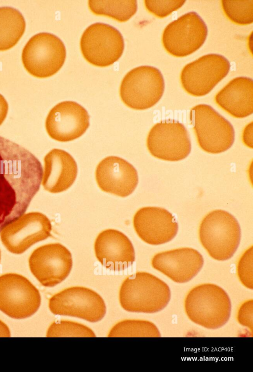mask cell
I'll return each instance as SVG.
<instances>
[{
  "instance_id": "obj_24",
  "label": "cell",
  "mask_w": 253,
  "mask_h": 372,
  "mask_svg": "<svg viewBox=\"0 0 253 372\" xmlns=\"http://www.w3.org/2000/svg\"><path fill=\"white\" fill-rule=\"evenodd\" d=\"M88 3L92 13L108 16L121 22L128 20L137 8L136 0H89Z\"/></svg>"
},
{
  "instance_id": "obj_21",
  "label": "cell",
  "mask_w": 253,
  "mask_h": 372,
  "mask_svg": "<svg viewBox=\"0 0 253 372\" xmlns=\"http://www.w3.org/2000/svg\"><path fill=\"white\" fill-rule=\"evenodd\" d=\"M77 165L66 151L53 149L44 158L42 184L51 193H58L69 188L76 180Z\"/></svg>"
},
{
  "instance_id": "obj_12",
  "label": "cell",
  "mask_w": 253,
  "mask_h": 372,
  "mask_svg": "<svg viewBox=\"0 0 253 372\" xmlns=\"http://www.w3.org/2000/svg\"><path fill=\"white\" fill-rule=\"evenodd\" d=\"M52 225L42 213H24L5 226L0 232L2 245L15 254L24 253L34 244L51 235Z\"/></svg>"
},
{
  "instance_id": "obj_23",
  "label": "cell",
  "mask_w": 253,
  "mask_h": 372,
  "mask_svg": "<svg viewBox=\"0 0 253 372\" xmlns=\"http://www.w3.org/2000/svg\"><path fill=\"white\" fill-rule=\"evenodd\" d=\"M25 28V19L19 11L11 7H0V51L15 46Z\"/></svg>"
},
{
  "instance_id": "obj_1",
  "label": "cell",
  "mask_w": 253,
  "mask_h": 372,
  "mask_svg": "<svg viewBox=\"0 0 253 372\" xmlns=\"http://www.w3.org/2000/svg\"><path fill=\"white\" fill-rule=\"evenodd\" d=\"M42 175L34 155L0 136V232L25 212L40 188Z\"/></svg>"
},
{
  "instance_id": "obj_10",
  "label": "cell",
  "mask_w": 253,
  "mask_h": 372,
  "mask_svg": "<svg viewBox=\"0 0 253 372\" xmlns=\"http://www.w3.org/2000/svg\"><path fill=\"white\" fill-rule=\"evenodd\" d=\"M48 307L55 315L77 317L91 323L102 320L106 311L105 302L98 293L80 286L55 294L49 299Z\"/></svg>"
},
{
  "instance_id": "obj_15",
  "label": "cell",
  "mask_w": 253,
  "mask_h": 372,
  "mask_svg": "<svg viewBox=\"0 0 253 372\" xmlns=\"http://www.w3.org/2000/svg\"><path fill=\"white\" fill-rule=\"evenodd\" d=\"M28 261L32 274L46 287L55 286L63 281L73 266L70 251L60 243L48 244L36 248Z\"/></svg>"
},
{
  "instance_id": "obj_33",
  "label": "cell",
  "mask_w": 253,
  "mask_h": 372,
  "mask_svg": "<svg viewBox=\"0 0 253 372\" xmlns=\"http://www.w3.org/2000/svg\"><path fill=\"white\" fill-rule=\"evenodd\" d=\"M10 333L8 327L0 320V337H10Z\"/></svg>"
},
{
  "instance_id": "obj_17",
  "label": "cell",
  "mask_w": 253,
  "mask_h": 372,
  "mask_svg": "<svg viewBox=\"0 0 253 372\" xmlns=\"http://www.w3.org/2000/svg\"><path fill=\"white\" fill-rule=\"evenodd\" d=\"M134 230L139 237L152 245L165 244L172 240L178 231V224L172 214L160 207L141 208L133 219Z\"/></svg>"
},
{
  "instance_id": "obj_16",
  "label": "cell",
  "mask_w": 253,
  "mask_h": 372,
  "mask_svg": "<svg viewBox=\"0 0 253 372\" xmlns=\"http://www.w3.org/2000/svg\"><path fill=\"white\" fill-rule=\"evenodd\" d=\"M89 126V116L79 104L72 101L59 103L49 112L45 126L48 135L59 142L81 137Z\"/></svg>"
},
{
  "instance_id": "obj_7",
  "label": "cell",
  "mask_w": 253,
  "mask_h": 372,
  "mask_svg": "<svg viewBox=\"0 0 253 372\" xmlns=\"http://www.w3.org/2000/svg\"><path fill=\"white\" fill-rule=\"evenodd\" d=\"M66 52L62 41L55 35L45 32L33 36L22 52V61L26 71L38 78L55 74L62 67Z\"/></svg>"
},
{
  "instance_id": "obj_2",
  "label": "cell",
  "mask_w": 253,
  "mask_h": 372,
  "mask_svg": "<svg viewBox=\"0 0 253 372\" xmlns=\"http://www.w3.org/2000/svg\"><path fill=\"white\" fill-rule=\"evenodd\" d=\"M119 296L121 307L126 311L154 313L167 306L170 291L168 285L155 276L137 272L123 281Z\"/></svg>"
},
{
  "instance_id": "obj_19",
  "label": "cell",
  "mask_w": 253,
  "mask_h": 372,
  "mask_svg": "<svg viewBox=\"0 0 253 372\" xmlns=\"http://www.w3.org/2000/svg\"><path fill=\"white\" fill-rule=\"evenodd\" d=\"M151 264L173 281L183 283L198 274L203 266L204 259L197 250L182 248L157 253Z\"/></svg>"
},
{
  "instance_id": "obj_18",
  "label": "cell",
  "mask_w": 253,
  "mask_h": 372,
  "mask_svg": "<svg viewBox=\"0 0 253 372\" xmlns=\"http://www.w3.org/2000/svg\"><path fill=\"white\" fill-rule=\"evenodd\" d=\"M95 179L102 191L121 197L131 194L138 182L134 167L117 156L107 157L98 164Z\"/></svg>"
},
{
  "instance_id": "obj_26",
  "label": "cell",
  "mask_w": 253,
  "mask_h": 372,
  "mask_svg": "<svg viewBox=\"0 0 253 372\" xmlns=\"http://www.w3.org/2000/svg\"><path fill=\"white\" fill-rule=\"evenodd\" d=\"M226 17L232 22L246 25L253 22V0H222Z\"/></svg>"
},
{
  "instance_id": "obj_31",
  "label": "cell",
  "mask_w": 253,
  "mask_h": 372,
  "mask_svg": "<svg viewBox=\"0 0 253 372\" xmlns=\"http://www.w3.org/2000/svg\"><path fill=\"white\" fill-rule=\"evenodd\" d=\"M243 141L247 146L251 148H253V122L248 124L244 128L243 133Z\"/></svg>"
},
{
  "instance_id": "obj_9",
  "label": "cell",
  "mask_w": 253,
  "mask_h": 372,
  "mask_svg": "<svg viewBox=\"0 0 253 372\" xmlns=\"http://www.w3.org/2000/svg\"><path fill=\"white\" fill-rule=\"evenodd\" d=\"M39 290L25 277L13 273L0 276V310L16 319L29 317L40 307Z\"/></svg>"
},
{
  "instance_id": "obj_34",
  "label": "cell",
  "mask_w": 253,
  "mask_h": 372,
  "mask_svg": "<svg viewBox=\"0 0 253 372\" xmlns=\"http://www.w3.org/2000/svg\"><path fill=\"white\" fill-rule=\"evenodd\" d=\"M0 258H1V253H0Z\"/></svg>"
},
{
  "instance_id": "obj_8",
  "label": "cell",
  "mask_w": 253,
  "mask_h": 372,
  "mask_svg": "<svg viewBox=\"0 0 253 372\" xmlns=\"http://www.w3.org/2000/svg\"><path fill=\"white\" fill-rule=\"evenodd\" d=\"M80 48L84 59L90 64L104 67L116 62L124 49L121 33L109 25L96 23L84 32Z\"/></svg>"
},
{
  "instance_id": "obj_3",
  "label": "cell",
  "mask_w": 253,
  "mask_h": 372,
  "mask_svg": "<svg viewBox=\"0 0 253 372\" xmlns=\"http://www.w3.org/2000/svg\"><path fill=\"white\" fill-rule=\"evenodd\" d=\"M184 309L189 319L208 329H217L228 321L231 310L230 299L221 287L203 284L188 293Z\"/></svg>"
},
{
  "instance_id": "obj_27",
  "label": "cell",
  "mask_w": 253,
  "mask_h": 372,
  "mask_svg": "<svg viewBox=\"0 0 253 372\" xmlns=\"http://www.w3.org/2000/svg\"><path fill=\"white\" fill-rule=\"evenodd\" d=\"M47 337H95L89 328L78 323L60 320L52 323L48 328Z\"/></svg>"
},
{
  "instance_id": "obj_20",
  "label": "cell",
  "mask_w": 253,
  "mask_h": 372,
  "mask_svg": "<svg viewBox=\"0 0 253 372\" xmlns=\"http://www.w3.org/2000/svg\"><path fill=\"white\" fill-rule=\"evenodd\" d=\"M96 257L105 268L114 271L123 270L135 260V251L128 238L115 229L100 233L94 246Z\"/></svg>"
},
{
  "instance_id": "obj_5",
  "label": "cell",
  "mask_w": 253,
  "mask_h": 372,
  "mask_svg": "<svg viewBox=\"0 0 253 372\" xmlns=\"http://www.w3.org/2000/svg\"><path fill=\"white\" fill-rule=\"evenodd\" d=\"M190 120L200 148L211 154L226 151L233 145V126L211 106L199 104L190 110Z\"/></svg>"
},
{
  "instance_id": "obj_32",
  "label": "cell",
  "mask_w": 253,
  "mask_h": 372,
  "mask_svg": "<svg viewBox=\"0 0 253 372\" xmlns=\"http://www.w3.org/2000/svg\"><path fill=\"white\" fill-rule=\"evenodd\" d=\"M8 111V103L5 98L0 94V125L6 119Z\"/></svg>"
},
{
  "instance_id": "obj_28",
  "label": "cell",
  "mask_w": 253,
  "mask_h": 372,
  "mask_svg": "<svg viewBox=\"0 0 253 372\" xmlns=\"http://www.w3.org/2000/svg\"><path fill=\"white\" fill-rule=\"evenodd\" d=\"M185 0H145L147 10L158 18H164L179 9Z\"/></svg>"
},
{
  "instance_id": "obj_14",
  "label": "cell",
  "mask_w": 253,
  "mask_h": 372,
  "mask_svg": "<svg viewBox=\"0 0 253 372\" xmlns=\"http://www.w3.org/2000/svg\"><path fill=\"white\" fill-rule=\"evenodd\" d=\"M147 147L153 157L171 162L184 159L191 149L185 127L172 120L162 121L152 127L147 136Z\"/></svg>"
},
{
  "instance_id": "obj_25",
  "label": "cell",
  "mask_w": 253,
  "mask_h": 372,
  "mask_svg": "<svg viewBox=\"0 0 253 372\" xmlns=\"http://www.w3.org/2000/svg\"><path fill=\"white\" fill-rule=\"evenodd\" d=\"M108 337H160L158 328L146 320H126L117 323L111 329Z\"/></svg>"
},
{
  "instance_id": "obj_22",
  "label": "cell",
  "mask_w": 253,
  "mask_h": 372,
  "mask_svg": "<svg viewBox=\"0 0 253 372\" xmlns=\"http://www.w3.org/2000/svg\"><path fill=\"white\" fill-rule=\"evenodd\" d=\"M216 104L236 118H243L253 113V81L245 77L230 81L215 95Z\"/></svg>"
},
{
  "instance_id": "obj_13",
  "label": "cell",
  "mask_w": 253,
  "mask_h": 372,
  "mask_svg": "<svg viewBox=\"0 0 253 372\" xmlns=\"http://www.w3.org/2000/svg\"><path fill=\"white\" fill-rule=\"evenodd\" d=\"M230 68V62L223 56L208 54L183 67L180 74V82L188 94L203 96L227 76Z\"/></svg>"
},
{
  "instance_id": "obj_29",
  "label": "cell",
  "mask_w": 253,
  "mask_h": 372,
  "mask_svg": "<svg viewBox=\"0 0 253 372\" xmlns=\"http://www.w3.org/2000/svg\"><path fill=\"white\" fill-rule=\"evenodd\" d=\"M237 274L242 284L253 289V246L247 249L240 258L237 265Z\"/></svg>"
},
{
  "instance_id": "obj_11",
  "label": "cell",
  "mask_w": 253,
  "mask_h": 372,
  "mask_svg": "<svg viewBox=\"0 0 253 372\" xmlns=\"http://www.w3.org/2000/svg\"><path fill=\"white\" fill-rule=\"evenodd\" d=\"M208 35L207 25L195 12H189L169 23L162 35L165 50L177 57L187 56L199 49Z\"/></svg>"
},
{
  "instance_id": "obj_30",
  "label": "cell",
  "mask_w": 253,
  "mask_h": 372,
  "mask_svg": "<svg viewBox=\"0 0 253 372\" xmlns=\"http://www.w3.org/2000/svg\"><path fill=\"white\" fill-rule=\"evenodd\" d=\"M253 300H249L244 302L239 309L237 320L241 325L249 328L253 331Z\"/></svg>"
},
{
  "instance_id": "obj_4",
  "label": "cell",
  "mask_w": 253,
  "mask_h": 372,
  "mask_svg": "<svg viewBox=\"0 0 253 372\" xmlns=\"http://www.w3.org/2000/svg\"><path fill=\"white\" fill-rule=\"evenodd\" d=\"M200 242L210 256L224 261L236 252L241 240V229L237 219L221 209L213 210L202 220L199 227Z\"/></svg>"
},
{
  "instance_id": "obj_6",
  "label": "cell",
  "mask_w": 253,
  "mask_h": 372,
  "mask_svg": "<svg viewBox=\"0 0 253 372\" xmlns=\"http://www.w3.org/2000/svg\"><path fill=\"white\" fill-rule=\"evenodd\" d=\"M165 89L163 76L157 68L141 66L128 72L120 87L123 103L134 110H145L160 100Z\"/></svg>"
}]
</instances>
